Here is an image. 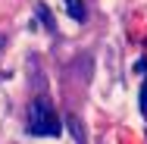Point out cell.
I'll use <instances>...</instances> for the list:
<instances>
[{
	"mask_svg": "<svg viewBox=\"0 0 147 144\" xmlns=\"http://www.w3.org/2000/svg\"><path fill=\"white\" fill-rule=\"evenodd\" d=\"M69 125H72V132H75V141H82L85 135H82V128H78V119H69Z\"/></svg>",
	"mask_w": 147,
	"mask_h": 144,
	"instance_id": "4",
	"label": "cell"
},
{
	"mask_svg": "<svg viewBox=\"0 0 147 144\" xmlns=\"http://www.w3.org/2000/svg\"><path fill=\"white\" fill-rule=\"evenodd\" d=\"M3 44H6V38H3V34H0V47H3Z\"/></svg>",
	"mask_w": 147,
	"mask_h": 144,
	"instance_id": "5",
	"label": "cell"
},
{
	"mask_svg": "<svg viewBox=\"0 0 147 144\" xmlns=\"http://www.w3.org/2000/svg\"><path fill=\"white\" fill-rule=\"evenodd\" d=\"M141 113L147 116V78H144V85H141Z\"/></svg>",
	"mask_w": 147,
	"mask_h": 144,
	"instance_id": "3",
	"label": "cell"
},
{
	"mask_svg": "<svg viewBox=\"0 0 147 144\" xmlns=\"http://www.w3.org/2000/svg\"><path fill=\"white\" fill-rule=\"evenodd\" d=\"M66 6H69V16H72L75 22H85V19H88V9H85L82 0H66Z\"/></svg>",
	"mask_w": 147,
	"mask_h": 144,
	"instance_id": "2",
	"label": "cell"
},
{
	"mask_svg": "<svg viewBox=\"0 0 147 144\" xmlns=\"http://www.w3.org/2000/svg\"><path fill=\"white\" fill-rule=\"evenodd\" d=\"M63 132V122H59L57 110L50 107V100H34L28 107V135L34 138H57Z\"/></svg>",
	"mask_w": 147,
	"mask_h": 144,
	"instance_id": "1",
	"label": "cell"
}]
</instances>
